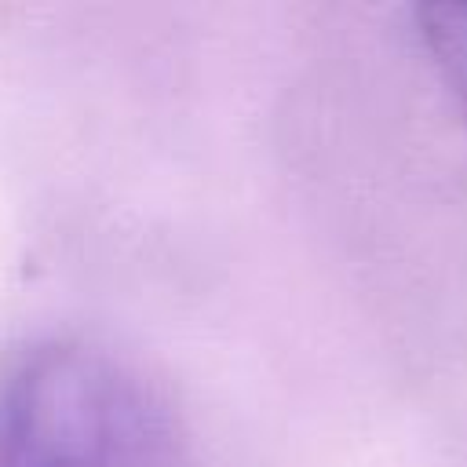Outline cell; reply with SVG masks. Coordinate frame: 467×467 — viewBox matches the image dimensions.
Returning <instances> with one entry per match:
<instances>
[{"label":"cell","mask_w":467,"mask_h":467,"mask_svg":"<svg viewBox=\"0 0 467 467\" xmlns=\"http://www.w3.org/2000/svg\"><path fill=\"white\" fill-rule=\"evenodd\" d=\"M0 467H190L171 420L106 354L47 343L0 376Z\"/></svg>","instance_id":"6da1fadb"}]
</instances>
